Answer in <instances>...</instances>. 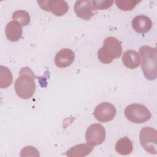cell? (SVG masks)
Returning <instances> with one entry per match:
<instances>
[{
    "instance_id": "e0dca14e",
    "label": "cell",
    "mask_w": 157,
    "mask_h": 157,
    "mask_svg": "<svg viewBox=\"0 0 157 157\" xmlns=\"http://www.w3.org/2000/svg\"><path fill=\"white\" fill-rule=\"evenodd\" d=\"M12 19L19 23L21 26H27L30 23L29 14L25 10H18L13 13Z\"/></svg>"
},
{
    "instance_id": "ffe728a7",
    "label": "cell",
    "mask_w": 157,
    "mask_h": 157,
    "mask_svg": "<svg viewBox=\"0 0 157 157\" xmlns=\"http://www.w3.org/2000/svg\"><path fill=\"white\" fill-rule=\"evenodd\" d=\"M21 156H39V154L36 148L32 146H26L21 151Z\"/></svg>"
},
{
    "instance_id": "2e32d148",
    "label": "cell",
    "mask_w": 157,
    "mask_h": 157,
    "mask_svg": "<svg viewBox=\"0 0 157 157\" xmlns=\"http://www.w3.org/2000/svg\"><path fill=\"white\" fill-rule=\"evenodd\" d=\"M13 77L11 71L6 66H0V88H6L11 85Z\"/></svg>"
},
{
    "instance_id": "8992f818",
    "label": "cell",
    "mask_w": 157,
    "mask_h": 157,
    "mask_svg": "<svg viewBox=\"0 0 157 157\" xmlns=\"http://www.w3.org/2000/svg\"><path fill=\"white\" fill-rule=\"evenodd\" d=\"M37 3L44 10L51 12L57 17L63 16L69 10L67 3L62 0H40Z\"/></svg>"
},
{
    "instance_id": "3957f363",
    "label": "cell",
    "mask_w": 157,
    "mask_h": 157,
    "mask_svg": "<svg viewBox=\"0 0 157 157\" xmlns=\"http://www.w3.org/2000/svg\"><path fill=\"white\" fill-rule=\"evenodd\" d=\"M122 46L121 42L114 37H106L103 45L98 51V58L103 64H110L113 59L121 56Z\"/></svg>"
},
{
    "instance_id": "5b68a950",
    "label": "cell",
    "mask_w": 157,
    "mask_h": 157,
    "mask_svg": "<svg viewBox=\"0 0 157 157\" xmlns=\"http://www.w3.org/2000/svg\"><path fill=\"white\" fill-rule=\"evenodd\" d=\"M139 139L141 145L147 152L152 155L157 153V131L155 129L144 127L140 130Z\"/></svg>"
},
{
    "instance_id": "9a60e30c",
    "label": "cell",
    "mask_w": 157,
    "mask_h": 157,
    "mask_svg": "<svg viewBox=\"0 0 157 157\" xmlns=\"http://www.w3.org/2000/svg\"><path fill=\"white\" fill-rule=\"evenodd\" d=\"M133 150V146L131 140L124 137L120 139L115 144V150L117 153L122 155H128L131 153Z\"/></svg>"
},
{
    "instance_id": "9c48e42d",
    "label": "cell",
    "mask_w": 157,
    "mask_h": 157,
    "mask_svg": "<svg viewBox=\"0 0 157 157\" xmlns=\"http://www.w3.org/2000/svg\"><path fill=\"white\" fill-rule=\"evenodd\" d=\"M74 10L78 17L85 20H90L96 12L93 0L77 1L74 4Z\"/></svg>"
},
{
    "instance_id": "30bf717a",
    "label": "cell",
    "mask_w": 157,
    "mask_h": 157,
    "mask_svg": "<svg viewBox=\"0 0 157 157\" xmlns=\"http://www.w3.org/2000/svg\"><path fill=\"white\" fill-rule=\"evenodd\" d=\"M75 55L74 52L69 48H63L59 50L55 55V63L60 68L69 66L74 60Z\"/></svg>"
},
{
    "instance_id": "4fadbf2b",
    "label": "cell",
    "mask_w": 157,
    "mask_h": 157,
    "mask_svg": "<svg viewBox=\"0 0 157 157\" xmlns=\"http://www.w3.org/2000/svg\"><path fill=\"white\" fill-rule=\"evenodd\" d=\"M94 146L89 143L76 145L69 149L66 155L69 157H82L90 154L93 150Z\"/></svg>"
},
{
    "instance_id": "6da1fadb",
    "label": "cell",
    "mask_w": 157,
    "mask_h": 157,
    "mask_svg": "<svg viewBox=\"0 0 157 157\" xmlns=\"http://www.w3.org/2000/svg\"><path fill=\"white\" fill-rule=\"evenodd\" d=\"M17 94L21 99H28L35 93V75L28 67H22L19 72V76L14 83Z\"/></svg>"
},
{
    "instance_id": "ac0fdd59",
    "label": "cell",
    "mask_w": 157,
    "mask_h": 157,
    "mask_svg": "<svg viewBox=\"0 0 157 157\" xmlns=\"http://www.w3.org/2000/svg\"><path fill=\"white\" fill-rule=\"evenodd\" d=\"M140 1L129 0V1H116L117 6L123 11H129L132 10Z\"/></svg>"
},
{
    "instance_id": "8fae6325",
    "label": "cell",
    "mask_w": 157,
    "mask_h": 157,
    "mask_svg": "<svg viewBox=\"0 0 157 157\" xmlns=\"http://www.w3.org/2000/svg\"><path fill=\"white\" fill-rule=\"evenodd\" d=\"M132 27L138 33L144 34L148 32L153 25L151 19L147 16L139 15L135 17L131 22Z\"/></svg>"
},
{
    "instance_id": "ba28073f",
    "label": "cell",
    "mask_w": 157,
    "mask_h": 157,
    "mask_svg": "<svg viewBox=\"0 0 157 157\" xmlns=\"http://www.w3.org/2000/svg\"><path fill=\"white\" fill-rule=\"evenodd\" d=\"M93 114L97 120L100 122L111 121L116 115L115 107L109 102H102L96 107Z\"/></svg>"
},
{
    "instance_id": "d6986e66",
    "label": "cell",
    "mask_w": 157,
    "mask_h": 157,
    "mask_svg": "<svg viewBox=\"0 0 157 157\" xmlns=\"http://www.w3.org/2000/svg\"><path fill=\"white\" fill-rule=\"evenodd\" d=\"M113 3V1L93 0V6L95 10H104L110 7Z\"/></svg>"
},
{
    "instance_id": "7c38bea8",
    "label": "cell",
    "mask_w": 157,
    "mask_h": 157,
    "mask_svg": "<svg viewBox=\"0 0 157 157\" xmlns=\"http://www.w3.org/2000/svg\"><path fill=\"white\" fill-rule=\"evenodd\" d=\"M5 34L7 39L11 42L19 40L23 34L21 25L17 21L13 20L9 22L5 28Z\"/></svg>"
},
{
    "instance_id": "52a82bcc",
    "label": "cell",
    "mask_w": 157,
    "mask_h": 157,
    "mask_svg": "<svg viewBox=\"0 0 157 157\" xmlns=\"http://www.w3.org/2000/svg\"><path fill=\"white\" fill-rule=\"evenodd\" d=\"M105 136L104 128L99 123L91 124L87 128L85 133L86 142L93 146L101 144L104 141Z\"/></svg>"
},
{
    "instance_id": "5bb4252c",
    "label": "cell",
    "mask_w": 157,
    "mask_h": 157,
    "mask_svg": "<svg viewBox=\"0 0 157 157\" xmlns=\"http://www.w3.org/2000/svg\"><path fill=\"white\" fill-rule=\"evenodd\" d=\"M122 61L126 67L131 69H135L140 64V55L134 50H127L123 55Z\"/></svg>"
},
{
    "instance_id": "7a4b0ae2",
    "label": "cell",
    "mask_w": 157,
    "mask_h": 157,
    "mask_svg": "<svg viewBox=\"0 0 157 157\" xmlns=\"http://www.w3.org/2000/svg\"><path fill=\"white\" fill-rule=\"evenodd\" d=\"M141 67L145 77L148 80H154L157 77L156 50L155 47L144 45L139 48Z\"/></svg>"
},
{
    "instance_id": "277c9868",
    "label": "cell",
    "mask_w": 157,
    "mask_h": 157,
    "mask_svg": "<svg viewBox=\"0 0 157 157\" xmlns=\"http://www.w3.org/2000/svg\"><path fill=\"white\" fill-rule=\"evenodd\" d=\"M126 118L134 123H142L150 119L151 115L149 110L140 104H131L124 110Z\"/></svg>"
}]
</instances>
